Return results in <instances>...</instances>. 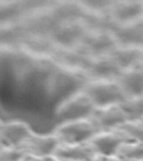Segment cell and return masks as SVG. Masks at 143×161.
<instances>
[{
	"instance_id": "cell-17",
	"label": "cell",
	"mask_w": 143,
	"mask_h": 161,
	"mask_svg": "<svg viewBox=\"0 0 143 161\" xmlns=\"http://www.w3.org/2000/svg\"><path fill=\"white\" fill-rule=\"evenodd\" d=\"M127 98L143 97V69L141 67L125 70L118 80Z\"/></svg>"
},
{
	"instance_id": "cell-8",
	"label": "cell",
	"mask_w": 143,
	"mask_h": 161,
	"mask_svg": "<svg viewBox=\"0 0 143 161\" xmlns=\"http://www.w3.org/2000/svg\"><path fill=\"white\" fill-rule=\"evenodd\" d=\"M21 50L28 55L51 60L58 48L46 35L25 32L17 41Z\"/></svg>"
},
{
	"instance_id": "cell-2",
	"label": "cell",
	"mask_w": 143,
	"mask_h": 161,
	"mask_svg": "<svg viewBox=\"0 0 143 161\" xmlns=\"http://www.w3.org/2000/svg\"><path fill=\"white\" fill-rule=\"evenodd\" d=\"M96 107L82 89L60 101L55 110V118L60 124L90 119Z\"/></svg>"
},
{
	"instance_id": "cell-10",
	"label": "cell",
	"mask_w": 143,
	"mask_h": 161,
	"mask_svg": "<svg viewBox=\"0 0 143 161\" xmlns=\"http://www.w3.org/2000/svg\"><path fill=\"white\" fill-rule=\"evenodd\" d=\"M92 59L80 50L57 49L51 60L55 61L59 67L75 72L85 74Z\"/></svg>"
},
{
	"instance_id": "cell-19",
	"label": "cell",
	"mask_w": 143,
	"mask_h": 161,
	"mask_svg": "<svg viewBox=\"0 0 143 161\" xmlns=\"http://www.w3.org/2000/svg\"><path fill=\"white\" fill-rule=\"evenodd\" d=\"M120 106L128 121L143 120V97L127 98Z\"/></svg>"
},
{
	"instance_id": "cell-20",
	"label": "cell",
	"mask_w": 143,
	"mask_h": 161,
	"mask_svg": "<svg viewBox=\"0 0 143 161\" xmlns=\"http://www.w3.org/2000/svg\"><path fill=\"white\" fill-rule=\"evenodd\" d=\"M115 131L122 133L133 142H143V120L127 121Z\"/></svg>"
},
{
	"instance_id": "cell-12",
	"label": "cell",
	"mask_w": 143,
	"mask_h": 161,
	"mask_svg": "<svg viewBox=\"0 0 143 161\" xmlns=\"http://www.w3.org/2000/svg\"><path fill=\"white\" fill-rule=\"evenodd\" d=\"M91 118L102 132L115 130L128 121L120 104L97 108Z\"/></svg>"
},
{
	"instance_id": "cell-22",
	"label": "cell",
	"mask_w": 143,
	"mask_h": 161,
	"mask_svg": "<svg viewBox=\"0 0 143 161\" xmlns=\"http://www.w3.org/2000/svg\"><path fill=\"white\" fill-rule=\"evenodd\" d=\"M87 161H125L118 158L117 156H108L96 153Z\"/></svg>"
},
{
	"instance_id": "cell-14",
	"label": "cell",
	"mask_w": 143,
	"mask_h": 161,
	"mask_svg": "<svg viewBox=\"0 0 143 161\" xmlns=\"http://www.w3.org/2000/svg\"><path fill=\"white\" fill-rule=\"evenodd\" d=\"M111 28L119 46L143 47V19Z\"/></svg>"
},
{
	"instance_id": "cell-24",
	"label": "cell",
	"mask_w": 143,
	"mask_h": 161,
	"mask_svg": "<svg viewBox=\"0 0 143 161\" xmlns=\"http://www.w3.org/2000/svg\"><path fill=\"white\" fill-rule=\"evenodd\" d=\"M141 68H142V69H143V65H142V66H141Z\"/></svg>"
},
{
	"instance_id": "cell-4",
	"label": "cell",
	"mask_w": 143,
	"mask_h": 161,
	"mask_svg": "<svg viewBox=\"0 0 143 161\" xmlns=\"http://www.w3.org/2000/svg\"><path fill=\"white\" fill-rule=\"evenodd\" d=\"M102 132L92 118L72 121L59 124L54 133L63 144L89 143L95 135Z\"/></svg>"
},
{
	"instance_id": "cell-18",
	"label": "cell",
	"mask_w": 143,
	"mask_h": 161,
	"mask_svg": "<svg viewBox=\"0 0 143 161\" xmlns=\"http://www.w3.org/2000/svg\"><path fill=\"white\" fill-rule=\"evenodd\" d=\"M115 156L125 161H143V142L124 143Z\"/></svg>"
},
{
	"instance_id": "cell-23",
	"label": "cell",
	"mask_w": 143,
	"mask_h": 161,
	"mask_svg": "<svg viewBox=\"0 0 143 161\" xmlns=\"http://www.w3.org/2000/svg\"><path fill=\"white\" fill-rule=\"evenodd\" d=\"M21 161H57L54 156L50 157H39V156L27 154Z\"/></svg>"
},
{
	"instance_id": "cell-13",
	"label": "cell",
	"mask_w": 143,
	"mask_h": 161,
	"mask_svg": "<svg viewBox=\"0 0 143 161\" xmlns=\"http://www.w3.org/2000/svg\"><path fill=\"white\" fill-rule=\"evenodd\" d=\"M60 144V142L55 133L37 134L34 133L21 147L27 154L39 157H50L54 155Z\"/></svg>"
},
{
	"instance_id": "cell-6",
	"label": "cell",
	"mask_w": 143,
	"mask_h": 161,
	"mask_svg": "<svg viewBox=\"0 0 143 161\" xmlns=\"http://www.w3.org/2000/svg\"><path fill=\"white\" fill-rule=\"evenodd\" d=\"M110 27L128 25L143 19V1H111L107 11Z\"/></svg>"
},
{
	"instance_id": "cell-21",
	"label": "cell",
	"mask_w": 143,
	"mask_h": 161,
	"mask_svg": "<svg viewBox=\"0 0 143 161\" xmlns=\"http://www.w3.org/2000/svg\"><path fill=\"white\" fill-rule=\"evenodd\" d=\"M26 155L22 147L0 146V161H21Z\"/></svg>"
},
{
	"instance_id": "cell-11",
	"label": "cell",
	"mask_w": 143,
	"mask_h": 161,
	"mask_svg": "<svg viewBox=\"0 0 143 161\" xmlns=\"http://www.w3.org/2000/svg\"><path fill=\"white\" fill-rule=\"evenodd\" d=\"M128 142H133L117 131H104L95 135L89 143L100 154L115 156L121 146Z\"/></svg>"
},
{
	"instance_id": "cell-9",
	"label": "cell",
	"mask_w": 143,
	"mask_h": 161,
	"mask_svg": "<svg viewBox=\"0 0 143 161\" xmlns=\"http://www.w3.org/2000/svg\"><path fill=\"white\" fill-rule=\"evenodd\" d=\"M34 133L29 126L22 121L2 123L0 128L1 146L21 147Z\"/></svg>"
},
{
	"instance_id": "cell-7",
	"label": "cell",
	"mask_w": 143,
	"mask_h": 161,
	"mask_svg": "<svg viewBox=\"0 0 143 161\" xmlns=\"http://www.w3.org/2000/svg\"><path fill=\"white\" fill-rule=\"evenodd\" d=\"M124 72L110 55L92 59L85 76L88 81H118Z\"/></svg>"
},
{
	"instance_id": "cell-3",
	"label": "cell",
	"mask_w": 143,
	"mask_h": 161,
	"mask_svg": "<svg viewBox=\"0 0 143 161\" xmlns=\"http://www.w3.org/2000/svg\"><path fill=\"white\" fill-rule=\"evenodd\" d=\"M119 46L110 26H95L88 33L78 50L90 59L108 56Z\"/></svg>"
},
{
	"instance_id": "cell-1",
	"label": "cell",
	"mask_w": 143,
	"mask_h": 161,
	"mask_svg": "<svg viewBox=\"0 0 143 161\" xmlns=\"http://www.w3.org/2000/svg\"><path fill=\"white\" fill-rule=\"evenodd\" d=\"M94 27L86 17L59 21L48 36L58 49L78 50Z\"/></svg>"
},
{
	"instance_id": "cell-16",
	"label": "cell",
	"mask_w": 143,
	"mask_h": 161,
	"mask_svg": "<svg viewBox=\"0 0 143 161\" xmlns=\"http://www.w3.org/2000/svg\"><path fill=\"white\" fill-rule=\"evenodd\" d=\"M110 56L123 71L141 67L143 65V47L118 46Z\"/></svg>"
},
{
	"instance_id": "cell-15",
	"label": "cell",
	"mask_w": 143,
	"mask_h": 161,
	"mask_svg": "<svg viewBox=\"0 0 143 161\" xmlns=\"http://www.w3.org/2000/svg\"><path fill=\"white\" fill-rule=\"evenodd\" d=\"M96 153L90 143L80 144L60 143L53 156L60 161H87Z\"/></svg>"
},
{
	"instance_id": "cell-5",
	"label": "cell",
	"mask_w": 143,
	"mask_h": 161,
	"mask_svg": "<svg viewBox=\"0 0 143 161\" xmlns=\"http://www.w3.org/2000/svg\"><path fill=\"white\" fill-rule=\"evenodd\" d=\"M83 90L96 108L119 105L127 99L118 81H88Z\"/></svg>"
},
{
	"instance_id": "cell-25",
	"label": "cell",
	"mask_w": 143,
	"mask_h": 161,
	"mask_svg": "<svg viewBox=\"0 0 143 161\" xmlns=\"http://www.w3.org/2000/svg\"><path fill=\"white\" fill-rule=\"evenodd\" d=\"M56 159H57V158H56ZM57 161H60V160H58V159H57Z\"/></svg>"
}]
</instances>
